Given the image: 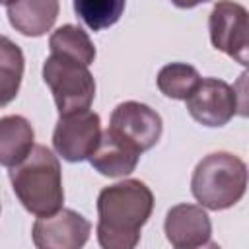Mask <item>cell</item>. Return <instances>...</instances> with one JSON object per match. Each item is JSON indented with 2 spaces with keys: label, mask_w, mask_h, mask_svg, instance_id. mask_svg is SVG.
<instances>
[{
  "label": "cell",
  "mask_w": 249,
  "mask_h": 249,
  "mask_svg": "<svg viewBox=\"0 0 249 249\" xmlns=\"http://www.w3.org/2000/svg\"><path fill=\"white\" fill-rule=\"evenodd\" d=\"M154 210V195L140 179L105 187L97 196V239L105 249H132Z\"/></svg>",
  "instance_id": "1"
},
{
  "label": "cell",
  "mask_w": 249,
  "mask_h": 249,
  "mask_svg": "<svg viewBox=\"0 0 249 249\" xmlns=\"http://www.w3.org/2000/svg\"><path fill=\"white\" fill-rule=\"evenodd\" d=\"M191 117L204 126H224L237 113V91L218 78H204L185 99Z\"/></svg>",
  "instance_id": "7"
},
{
  "label": "cell",
  "mask_w": 249,
  "mask_h": 249,
  "mask_svg": "<svg viewBox=\"0 0 249 249\" xmlns=\"http://www.w3.org/2000/svg\"><path fill=\"white\" fill-rule=\"evenodd\" d=\"M247 189V167L230 152H214L202 158L191 179V191L200 206L224 210L241 200Z\"/></svg>",
  "instance_id": "3"
},
{
  "label": "cell",
  "mask_w": 249,
  "mask_h": 249,
  "mask_svg": "<svg viewBox=\"0 0 249 249\" xmlns=\"http://www.w3.org/2000/svg\"><path fill=\"white\" fill-rule=\"evenodd\" d=\"M210 41L212 45L237 60L239 64H247V49H249V16L247 10L231 0H220L214 4L208 18Z\"/></svg>",
  "instance_id": "5"
},
{
  "label": "cell",
  "mask_w": 249,
  "mask_h": 249,
  "mask_svg": "<svg viewBox=\"0 0 249 249\" xmlns=\"http://www.w3.org/2000/svg\"><path fill=\"white\" fill-rule=\"evenodd\" d=\"M23 76V53L8 37L0 35V107L16 99Z\"/></svg>",
  "instance_id": "14"
},
{
  "label": "cell",
  "mask_w": 249,
  "mask_h": 249,
  "mask_svg": "<svg viewBox=\"0 0 249 249\" xmlns=\"http://www.w3.org/2000/svg\"><path fill=\"white\" fill-rule=\"evenodd\" d=\"M126 0H74L80 19L93 31H101L119 21Z\"/></svg>",
  "instance_id": "17"
},
{
  "label": "cell",
  "mask_w": 249,
  "mask_h": 249,
  "mask_svg": "<svg viewBox=\"0 0 249 249\" xmlns=\"http://www.w3.org/2000/svg\"><path fill=\"white\" fill-rule=\"evenodd\" d=\"M99 136V115L89 109H82L68 115H60L53 132V146L56 154L62 156L66 161H84L97 146Z\"/></svg>",
  "instance_id": "6"
},
{
  "label": "cell",
  "mask_w": 249,
  "mask_h": 249,
  "mask_svg": "<svg viewBox=\"0 0 249 249\" xmlns=\"http://www.w3.org/2000/svg\"><path fill=\"white\" fill-rule=\"evenodd\" d=\"M91 231V224L70 208H60L54 214L39 216L33 224V243L39 249H78Z\"/></svg>",
  "instance_id": "9"
},
{
  "label": "cell",
  "mask_w": 249,
  "mask_h": 249,
  "mask_svg": "<svg viewBox=\"0 0 249 249\" xmlns=\"http://www.w3.org/2000/svg\"><path fill=\"white\" fill-rule=\"evenodd\" d=\"M58 0H12L8 19L16 31L27 37L45 35L56 21Z\"/></svg>",
  "instance_id": "12"
},
{
  "label": "cell",
  "mask_w": 249,
  "mask_h": 249,
  "mask_svg": "<svg viewBox=\"0 0 249 249\" xmlns=\"http://www.w3.org/2000/svg\"><path fill=\"white\" fill-rule=\"evenodd\" d=\"M109 128L140 154L154 148L161 136V117L144 103L124 101L113 109Z\"/></svg>",
  "instance_id": "8"
},
{
  "label": "cell",
  "mask_w": 249,
  "mask_h": 249,
  "mask_svg": "<svg viewBox=\"0 0 249 249\" xmlns=\"http://www.w3.org/2000/svg\"><path fill=\"white\" fill-rule=\"evenodd\" d=\"M43 80L51 88L60 115L88 109L95 97V80L88 66L72 56L51 53L43 64Z\"/></svg>",
  "instance_id": "4"
},
{
  "label": "cell",
  "mask_w": 249,
  "mask_h": 249,
  "mask_svg": "<svg viewBox=\"0 0 249 249\" xmlns=\"http://www.w3.org/2000/svg\"><path fill=\"white\" fill-rule=\"evenodd\" d=\"M177 8H195L198 4H204V2H210V0H171Z\"/></svg>",
  "instance_id": "18"
},
{
  "label": "cell",
  "mask_w": 249,
  "mask_h": 249,
  "mask_svg": "<svg viewBox=\"0 0 249 249\" xmlns=\"http://www.w3.org/2000/svg\"><path fill=\"white\" fill-rule=\"evenodd\" d=\"M10 181L23 208L37 218L62 208L64 189L60 163L47 146H33L25 160L10 167Z\"/></svg>",
  "instance_id": "2"
},
{
  "label": "cell",
  "mask_w": 249,
  "mask_h": 249,
  "mask_svg": "<svg viewBox=\"0 0 249 249\" xmlns=\"http://www.w3.org/2000/svg\"><path fill=\"white\" fill-rule=\"evenodd\" d=\"M200 80L202 78L198 76L195 66L185 62H171L160 70L158 88L163 95L171 99H187Z\"/></svg>",
  "instance_id": "16"
},
{
  "label": "cell",
  "mask_w": 249,
  "mask_h": 249,
  "mask_svg": "<svg viewBox=\"0 0 249 249\" xmlns=\"http://www.w3.org/2000/svg\"><path fill=\"white\" fill-rule=\"evenodd\" d=\"M49 47L51 53H60L66 56H72L80 62H84L86 66H89L95 58V47L89 39V35L80 29L78 25H62L58 27L51 39H49Z\"/></svg>",
  "instance_id": "15"
},
{
  "label": "cell",
  "mask_w": 249,
  "mask_h": 249,
  "mask_svg": "<svg viewBox=\"0 0 249 249\" xmlns=\"http://www.w3.org/2000/svg\"><path fill=\"white\" fill-rule=\"evenodd\" d=\"M169 243L177 249H195L210 243L212 224L202 206L177 204L173 206L163 224Z\"/></svg>",
  "instance_id": "10"
},
{
  "label": "cell",
  "mask_w": 249,
  "mask_h": 249,
  "mask_svg": "<svg viewBox=\"0 0 249 249\" xmlns=\"http://www.w3.org/2000/svg\"><path fill=\"white\" fill-rule=\"evenodd\" d=\"M10 2H12V0H0V4H6V6H8Z\"/></svg>",
  "instance_id": "19"
},
{
  "label": "cell",
  "mask_w": 249,
  "mask_h": 249,
  "mask_svg": "<svg viewBox=\"0 0 249 249\" xmlns=\"http://www.w3.org/2000/svg\"><path fill=\"white\" fill-rule=\"evenodd\" d=\"M140 152L132 148L126 140H123L111 128L103 130L97 146L89 154V163L95 171L107 177H123L134 171L138 163Z\"/></svg>",
  "instance_id": "11"
},
{
  "label": "cell",
  "mask_w": 249,
  "mask_h": 249,
  "mask_svg": "<svg viewBox=\"0 0 249 249\" xmlns=\"http://www.w3.org/2000/svg\"><path fill=\"white\" fill-rule=\"evenodd\" d=\"M35 132L31 123L19 115L0 119V165L14 167L31 152Z\"/></svg>",
  "instance_id": "13"
}]
</instances>
